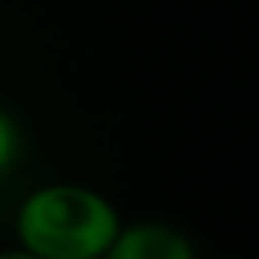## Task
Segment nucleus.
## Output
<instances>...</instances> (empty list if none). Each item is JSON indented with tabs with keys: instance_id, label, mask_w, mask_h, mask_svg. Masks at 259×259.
Wrapping results in <instances>:
<instances>
[{
	"instance_id": "nucleus-1",
	"label": "nucleus",
	"mask_w": 259,
	"mask_h": 259,
	"mask_svg": "<svg viewBox=\"0 0 259 259\" xmlns=\"http://www.w3.org/2000/svg\"><path fill=\"white\" fill-rule=\"evenodd\" d=\"M121 227L107 195L71 181L29 192L15 213L18 245L39 259H103Z\"/></svg>"
},
{
	"instance_id": "nucleus-2",
	"label": "nucleus",
	"mask_w": 259,
	"mask_h": 259,
	"mask_svg": "<svg viewBox=\"0 0 259 259\" xmlns=\"http://www.w3.org/2000/svg\"><path fill=\"white\" fill-rule=\"evenodd\" d=\"M103 259H199L188 234L163 220L124 224Z\"/></svg>"
},
{
	"instance_id": "nucleus-3",
	"label": "nucleus",
	"mask_w": 259,
	"mask_h": 259,
	"mask_svg": "<svg viewBox=\"0 0 259 259\" xmlns=\"http://www.w3.org/2000/svg\"><path fill=\"white\" fill-rule=\"evenodd\" d=\"M8 156H11V128H8L4 117H0V167L8 163Z\"/></svg>"
},
{
	"instance_id": "nucleus-4",
	"label": "nucleus",
	"mask_w": 259,
	"mask_h": 259,
	"mask_svg": "<svg viewBox=\"0 0 259 259\" xmlns=\"http://www.w3.org/2000/svg\"><path fill=\"white\" fill-rule=\"evenodd\" d=\"M0 259H39V255H32L29 248L15 245V248H4V252H0Z\"/></svg>"
},
{
	"instance_id": "nucleus-5",
	"label": "nucleus",
	"mask_w": 259,
	"mask_h": 259,
	"mask_svg": "<svg viewBox=\"0 0 259 259\" xmlns=\"http://www.w3.org/2000/svg\"><path fill=\"white\" fill-rule=\"evenodd\" d=\"M227 259H238V255H227Z\"/></svg>"
}]
</instances>
